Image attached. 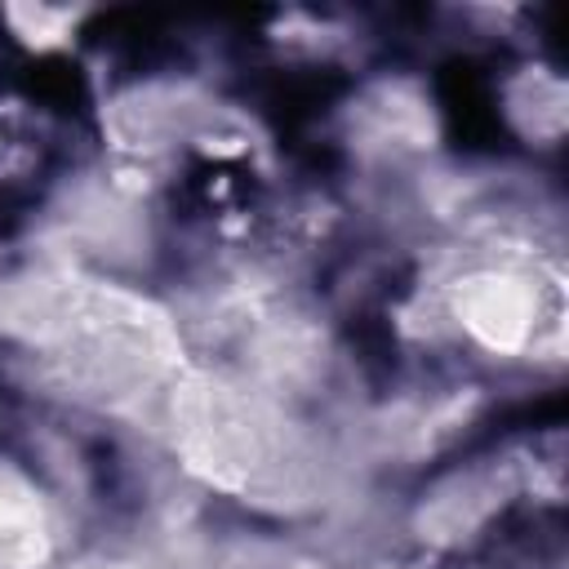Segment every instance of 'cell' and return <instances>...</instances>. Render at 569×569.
<instances>
[{"instance_id":"1","label":"cell","mask_w":569,"mask_h":569,"mask_svg":"<svg viewBox=\"0 0 569 569\" xmlns=\"http://www.w3.org/2000/svg\"><path fill=\"white\" fill-rule=\"evenodd\" d=\"M529 311H533V298L516 280H471L462 289V320H467V329L480 342L498 347V351H511V347L525 342Z\"/></svg>"},{"instance_id":"2","label":"cell","mask_w":569,"mask_h":569,"mask_svg":"<svg viewBox=\"0 0 569 569\" xmlns=\"http://www.w3.org/2000/svg\"><path fill=\"white\" fill-rule=\"evenodd\" d=\"M13 22H27V40H58L67 13H53V9H13Z\"/></svg>"}]
</instances>
